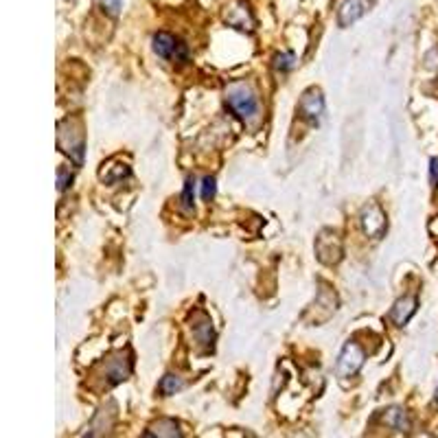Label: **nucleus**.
Returning a JSON list of instances; mask_svg holds the SVG:
<instances>
[{"label": "nucleus", "mask_w": 438, "mask_h": 438, "mask_svg": "<svg viewBox=\"0 0 438 438\" xmlns=\"http://www.w3.org/2000/svg\"><path fill=\"white\" fill-rule=\"evenodd\" d=\"M58 145L62 152L71 158L77 167L84 164V154H86V136L81 121L77 119H64L58 125Z\"/></svg>", "instance_id": "obj_1"}, {"label": "nucleus", "mask_w": 438, "mask_h": 438, "mask_svg": "<svg viewBox=\"0 0 438 438\" xmlns=\"http://www.w3.org/2000/svg\"><path fill=\"white\" fill-rule=\"evenodd\" d=\"M226 103L241 121L252 123L259 119V99L250 86L245 84H230L226 90Z\"/></svg>", "instance_id": "obj_2"}, {"label": "nucleus", "mask_w": 438, "mask_h": 438, "mask_svg": "<svg viewBox=\"0 0 438 438\" xmlns=\"http://www.w3.org/2000/svg\"><path fill=\"white\" fill-rule=\"evenodd\" d=\"M313 248H316L318 261L324 263V265H338L342 261V256H344V250H342V239L331 228H322L318 232Z\"/></svg>", "instance_id": "obj_3"}, {"label": "nucleus", "mask_w": 438, "mask_h": 438, "mask_svg": "<svg viewBox=\"0 0 438 438\" xmlns=\"http://www.w3.org/2000/svg\"><path fill=\"white\" fill-rule=\"evenodd\" d=\"M364 362H366L364 349L358 344V342H347L344 349L340 351L335 373H338V377H355L362 371Z\"/></svg>", "instance_id": "obj_4"}, {"label": "nucleus", "mask_w": 438, "mask_h": 438, "mask_svg": "<svg viewBox=\"0 0 438 438\" xmlns=\"http://www.w3.org/2000/svg\"><path fill=\"white\" fill-rule=\"evenodd\" d=\"M360 224H362V230H364L366 237L381 239L383 235H386V230H388V217H386V213H383V209L379 207L377 202H371V204H366V207L362 209Z\"/></svg>", "instance_id": "obj_5"}, {"label": "nucleus", "mask_w": 438, "mask_h": 438, "mask_svg": "<svg viewBox=\"0 0 438 438\" xmlns=\"http://www.w3.org/2000/svg\"><path fill=\"white\" fill-rule=\"evenodd\" d=\"M326 112L324 97L318 88H309L303 92V97L298 101V114L300 119H305L309 125H320Z\"/></svg>", "instance_id": "obj_6"}, {"label": "nucleus", "mask_w": 438, "mask_h": 438, "mask_svg": "<svg viewBox=\"0 0 438 438\" xmlns=\"http://www.w3.org/2000/svg\"><path fill=\"white\" fill-rule=\"evenodd\" d=\"M152 46H154V53L158 55V58H162V60L186 62V58H189L186 46L177 37H173L171 33H167V31H158L154 35V40H152Z\"/></svg>", "instance_id": "obj_7"}, {"label": "nucleus", "mask_w": 438, "mask_h": 438, "mask_svg": "<svg viewBox=\"0 0 438 438\" xmlns=\"http://www.w3.org/2000/svg\"><path fill=\"white\" fill-rule=\"evenodd\" d=\"M132 373V360L128 353H116L110 360H105L101 377L105 379L107 386H116V383H123Z\"/></svg>", "instance_id": "obj_8"}, {"label": "nucleus", "mask_w": 438, "mask_h": 438, "mask_svg": "<svg viewBox=\"0 0 438 438\" xmlns=\"http://www.w3.org/2000/svg\"><path fill=\"white\" fill-rule=\"evenodd\" d=\"M224 20L239 31H252L254 29L252 11H250V5L245 3V0H230V3L226 5V11H224Z\"/></svg>", "instance_id": "obj_9"}, {"label": "nucleus", "mask_w": 438, "mask_h": 438, "mask_svg": "<svg viewBox=\"0 0 438 438\" xmlns=\"http://www.w3.org/2000/svg\"><path fill=\"white\" fill-rule=\"evenodd\" d=\"M191 335H193L195 344L209 353L215 347V331H213V322L204 311H198L193 318H191Z\"/></svg>", "instance_id": "obj_10"}, {"label": "nucleus", "mask_w": 438, "mask_h": 438, "mask_svg": "<svg viewBox=\"0 0 438 438\" xmlns=\"http://www.w3.org/2000/svg\"><path fill=\"white\" fill-rule=\"evenodd\" d=\"M371 7H373V0H344L338 11V24L342 29H347V26L364 18L366 13L371 11Z\"/></svg>", "instance_id": "obj_11"}, {"label": "nucleus", "mask_w": 438, "mask_h": 438, "mask_svg": "<svg viewBox=\"0 0 438 438\" xmlns=\"http://www.w3.org/2000/svg\"><path fill=\"white\" fill-rule=\"evenodd\" d=\"M417 309H419V298L417 296H403V298H399L392 305V309H390V320H392V324L394 326H405L410 320H412Z\"/></svg>", "instance_id": "obj_12"}, {"label": "nucleus", "mask_w": 438, "mask_h": 438, "mask_svg": "<svg viewBox=\"0 0 438 438\" xmlns=\"http://www.w3.org/2000/svg\"><path fill=\"white\" fill-rule=\"evenodd\" d=\"M379 419H381L383 426L390 428V430L396 432V434H408L410 428H412V423H410L408 412H405L403 408H396V405H392V408H388V410H383V412L379 414Z\"/></svg>", "instance_id": "obj_13"}, {"label": "nucleus", "mask_w": 438, "mask_h": 438, "mask_svg": "<svg viewBox=\"0 0 438 438\" xmlns=\"http://www.w3.org/2000/svg\"><path fill=\"white\" fill-rule=\"evenodd\" d=\"M130 175H132L130 164L119 162V160H107V162H103V167L99 171V177H101L105 184H116V182L125 180V177H130Z\"/></svg>", "instance_id": "obj_14"}, {"label": "nucleus", "mask_w": 438, "mask_h": 438, "mask_svg": "<svg viewBox=\"0 0 438 438\" xmlns=\"http://www.w3.org/2000/svg\"><path fill=\"white\" fill-rule=\"evenodd\" d=\"M309 311H324V320L322 322H326L328 318L333 316V313L338 311V296H335V292L331 290V287L322 285V290L318 292L316 303L311 305Z\"/></svg>", "instance_id": "obj_15"}, {"label": "nucleus", "mask_w": 438, "mask_h": 438, "mask_svg": "<svg viewBox=\"0 0 438 438\" xmlns=\"http://www.w3.org/2000/svg\"><path fill=\"white\" fill-rule=\"evenodd\" d=\"M145 436H167V438H180V426L173 419H158L156 423L149 426V430L145 432Z\"/></svg>", "instance_id": "obj_16"}, {"label": "nucleus", "mask_w": 438, "mask_h": 438, "mask_svg": "<svg viewBox=\"0 0 438 438\" xmlns=\"http://www.w3.org/2000/svg\"><path fill=\"white\" fill-rule=\"evenodd\" d=\"M182 388H184V381L177 375H173V373H167L158 383V390H160L162 396H171L175 392H180Z\"/></svg>", "instance_id": "obj_17"}, {"label": "nucleus", "mask_w": 438, "mask_h": 438, "mask_svg": "<svg viewBox=\"0 0 438 438\" xmlns=\"http://www.w3.org/2000/svg\"><path fill=\"white\" fill-rule=\"evenodd\" d=\"M294 64H296V58H294V53H290V51L274 55V68L281 71V73H290L294 68Z\"/></svg>", "instance_id": "obj_18"}, {"label": "nucleus", "mask_w": 438, "mask_h": 438, "mask_svg": "<svg viewBox=\"0 0 438 438\" xmlns=\"http://www.w3.org/2000/svg\"><path fill=\"white\" fill-rule=\"evenodd\" d=\"M193 177H186L184 182V191H182V209L184 211H193Z\"/></svg>", "instance_id": "obj_19"}, {"label": "nucleus", "mask_w": 438, "mask_h": 438, "mask_svg": "<svg viewBox=\"0 0 438 438\" xmlns=\"http://www.w3.org/2000/svg\"><path fill=\"white\" fill-rule=\"evenodd\" d=\"M215 191H217V184H215V177L207 175L202 180V200L204 202H211L215 198Z\"/></svg>", "instance_id": "obj_20"}, {"label": "nucleus", "mask_w": 438, "mask_h": 438, "mask_svg": "<svg viewBox=\"0 0 438 438\" xmlns=\"http://www.w3.org/2000/svg\"><path fill=\"white\" fill-rule=\"evenodd\" d=\"M99 3H101V7L107 16H112V18H116L123 9V0H99Z\"/></svg>", "instance_id": "obj_21"}, {"label": "nucleus", "mask_w": 438, "mask_h": 438, "mask_svg": "<svg viewBox=\"0 0 438 438\" xmlns=\"http://www.w3.org/2000/svg\"><path fill=\"white\" fill-rule=\"evenodd\" d=\"M71 182H73V173L66 171V169H58V186H60V191L68 189V186H71Z\"/></svg>", "instance_id": "obj_22"}, {"label": "nucleus", "mask_w": 438, "mask_h": 438, "mask_svg": "<svg viewBox=\"0 0 438 438\" xmlns=\"http://www.w3.org/2000/svg\"><path fill=\"white\" fill-rule=\"evenodd\" d=\"M430 182H432V186L438 189V158L430 160Z\"/></svg>", "instance_id": "obj_23"}, {"label": "nucleus", "mask_w": 438, "mask_h": 438, "mask_svg": "<svg viewBox=\"0 0 438 438\" xmlns=\"http://www.w3.org/2000/svg\"><path fill=\"white\" fill-rule=\"evenodd\" d=\"M434 401L438 403V388H436V394H434Z\"/></svg>", "instance_id": "obj_24"}]
</instances>
